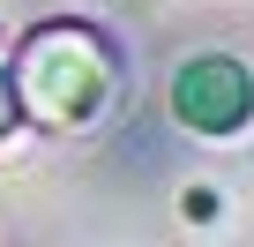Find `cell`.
<instances>
[{
    "instance_id": "cell-3",
    "label": "cell",
    "mask_w": 254,
    "mask_h": 247,
    "mask_svg": "<svg viewBox=\"0 0 254 247\" xmlns=\"http://www.w3.org/2000/svg\"><path fill=\"white\" fill-rule=\"evenodd\" d=\"M23 128V105H15V82H8V68H0V135H15Z\"/></svg>"
},
{
    "instance_id": "cell-2",
    "label": "cell",
    "mask_w": 254,
    "mask_h": 247,
    "mask_svg": "<svg viewBox=\"0 0 254 247\" xmlns=\"http://www.w3.org/2000/svg\"><path fill=\"white\" fill-rule=\"evenodd\" d=\"M172 120L187 135H239L247 120H254V75H247V60H232V53H194V60H180V75H172Z\"/></svg>"
},
{
    "instance_id": "cell-1",
    "label": "cell",
    "mask_w": 254,
    "mask_h": 247,
    "mask_svg": "<svg viewBox=\"0 0 254 247\" xmlns=\"http://www.w3.org/2000/svg\"><path fill=\"white\" fill-rule=\"evenodd\" d=\"M8 82H15V105L23 120L53 135H82L120 105V53L105 30L90 23H30L15 60H8Z\"/></svg>"
}]
</instances>
